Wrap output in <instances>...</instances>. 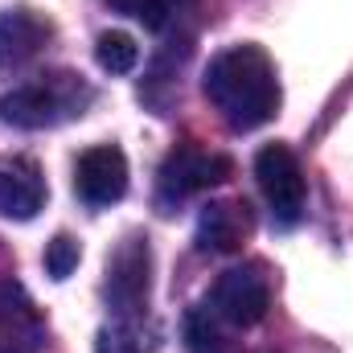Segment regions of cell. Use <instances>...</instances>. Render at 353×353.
Here are the masks:
<instances>
[{
    "label": "cell",
    "instance_id": "11",
    "mask_svg": "<svg viewBox=\"0 0 353 353\" xmlns=\"http://www.w3.org/2000/svg\"><path fill=\"white\" fill-rule=\"evenodd\" d=\"M54 37V25L33 8H8L0 12V70H21L33 62Z\"/></svg>",
    "mask_w": 353,
    "mask_h": 353
},
{
    "label": "cell",
    "instance_id": "14",
    "mask_svg": "<svg viewBox=\"0 0 353 353\" xmlns=\"http://www.w3.org/2000/svg\"><path fill=\"white\" fill-rule=\"evenodd\" d=\"M148 329L144 321H111L103 333H99V345L94 353H148Z\"/></svg>",
    "mask_w": 353,
    "mask_h": 353
},
{
    "label": "cell",
    "instance_id": "10",
    "mask_svg": "<svg viewBox=\"0 0 353 353\" xmlns=\"http://www.w3.org/2000/svg\"><path fill=\"white\" fill-rule=\"evenodd\" d=\"M255 230V214L247 201H210L197 218V247L210 255H234Z\"/></svg>",
    "mask_w": 353,
    "mask_h": 353
},
{
    "label": "cell",
    "instance_id": "8",
    "mask_svg": "<svg viewBox=\"0 0 353 353\" xmlns=\"http://www.w3.org/2000/svg\"><path fill=\"white\" fill-rule=\"evenodd\" d=\"M74 193L94 210L115 205L128 193V157H123V148H115V144L87 148L79 157V165H74Z\"/></svg>",
    "mask_w": 353,
    "mask_h": 353
},
{
    "label": "cell",
    "instance_id": "3",
    "mask_svg": "<svg viewBox=\"0 0 353 353\" xmlns=\"http://www.w3.org/2000/svg\"><path fill=\"white\" fill-rule=\"evenodd\" d=\"M148 288H152V247L144 234H128L107 259V283H103L115 321H144Z\"/></svg>",
    "mask_w": 353,
    "mask_h": 353
},
{
    "label": "cell",
    "instance_id": "5",
    "mask_svg": "<svg viewBox=\"0 0 353 353\" xmlns=\"http://www.w3.org/2000/svg\"><path fill=\"white\" fill-rule=\"evenodd\" d=\"M210 308L234 325V329H251L259 325L271 308V283H267L263 267L259 263H243V267H230L218 275L214 283V296H210Z\"/></svg>",
    "mask_w": 353,
    "mask_h": 353
},
{
    "label": "cell",
    "instance_id": "4",
    "mask_svg": "<svg viewBox=\"0 0 353 353\" xmlns=\"http://www.w3.org/2000/svg\"><path fill=\"white\" fill-rule=\"evenodd\" d=\"M255 176H259V189H263L275 222L292 226V222L304 218L308 185H304V169H300V161H296V152L288 144H267V148H259Z\"/></svg>",
    "mask_w": 353,
    "mask_h": 353
},
{
    "label": "cell",
    "instance_id": "2",
    "mask_svg": "<svg viewBox=\"0 0 353 353\" xmlns=\"http://www.w3.org/2000/svg\"><path fill=\"white\" fill-rule=\"evenodd\" d=\"M90 103H94V87L79 70H50V74H37L33 83L4 90L0 119L25 132H41V128H58L66 119L87 115Z\"/></svg>",
    "mask_w": 353,
    "mask_h": 353
},
{
    "label": "cell",
    "instance_id": "7",
    "mask_svg": "<svg viewBox=\"0 0 353 353\" xmlns=\"http://www.w3.org/2000/svg\"><path fill=\"white\" fill-rule=\"evenodd\" d=\"M46 350V316L33 296L12 279L0 275V353H41Z\"/></svg>",
    "mask_w": 353,
    "mask_h": 353
},
{
    "label": "cell",
    "instance_id": "9",
    "mask_svg": "<svg viewBox=\"0 0 353 353\" xmlns=\"http://www.w3.org/2000/svg\"><path fill=\"white\" fill-rule=\"evenodd\" d=\"M46 173L33 157H0V214L29 222L46 205Z\"/></svg>",
    "mask_w": 353,
    "mask_h": 353
},
{
    "label": "cell",
    "instance_id": "13",
    "mask_svg": "<svg viewBox=\"0 0 353 353\" xmlns=\"http://www.w3.org/2000/svg\"><path fill=\"white\" fill-rule=\"evenodd\" d=\"M94 58H99V66H103L107 74H132V70H136V62H140V46H136V37H128V33L111 29V33H103V37H99Z\"/></svg>",
    "mask_w": 353,
    "mask_h": 353
},
{
    "label": "cell",
    "instance_id": "17",
    "mask_svg": "<svg viewBox=\"0 0 353 353\" xmlns=\"http://www.w3.org/2000/svg\"><path fill=\"white\" fill-rule=\"evenodd\" d=\"M173 4H176V8H181V4H189V0H173Z\"/></svg>",
    "mask_w": 353,
    "mask_h": 353
},
{
    "label": "cell",
    "instance_id": "12",
    "mask_svg": "<svg viewBox=\"0 0 353 353\" xmlns=\"http://www.w3.org/2000/svg\"><path fill=\"white\" fill-rule=\"evenodd\" d=\"M185 350L189 353H239V345L226 333V321L210 308L197 304L185 312Z\"/></svg>",
    "mask_w": 353,
    "mask_h": 353
},
{
    "label": "cell",
    "instance_id": "6",
    "mask_svg": "<svg viewBox=\"0 0 353 353\" xmlns=\"http://www.w3.org/2000/svg\"><path fill=\"white\" fill-rule=\"evenodd\" d=\"M234 165L222 157V152H205L197 144H181L165 157L161 165V201L165 205H176L201 189H214L222 181H230Z\"/></svg>",
    "mask_w": 353,
    "mask_h": 353
},
{
    "label": "cell",
    "instance_id": "16",
    "mask_svg": "<svg viewBox=\"0 0 353 353\" xmlns=\"http://www.w3.org/2000/svg\"><path fill=\"white\" fill-rule=\"evenodd\" d=\"M83 259V251H79V243L70 239V234H58L50 247H46V271L54 275V279H66L74 267Z\"/></svg>",
    "mask_w": 353,
    "mask_h": 353
},
{
    "label": "cell",
    "instance_id": "1",
    "mask_svg": "<svg viewBox=\"0 0 353 353\" xmlns=\"http://www.w3.org/2000/svg\"><path fill=\"white\" fill-rule=\"evenodd\" d=\"M201 87H205V99L218 107V115L234 132H255L267 119H275V111H279L275 62L267 58V50L247 46V41L214 54Z\"/></svg>",
    "mask_w": 353,
    "mask_h": 353
},
{
    "label": "cell",
    "instance_id": "15",
    "mask_svg": "<svg viewBox=\"0 0 353 353\" xmlns=\"http://www.w3.org/2000/svg\"><path fill=\"white\" fill-rule=\"evenodd\" d=\"M115 12H123V17H132V21H140L144 29H165L169 25V17L176 12L173 0H107Z\"/></svg>",
    "mask_w": 353,
    "mask_h": 353
}]
</instances>
